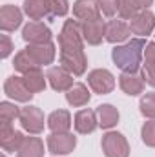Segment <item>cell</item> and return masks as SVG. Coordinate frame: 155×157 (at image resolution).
<instances>
[{
    "label": "cell",
    "mask_w": 155,
    "mask_h": 157,
    "mask_svg": "<svg viewBox=\"0 0 155 157\" xmlns=\"http://www.w3.org/2000/svg\"><path fill=\"white\" fill-rule=\"evenodd\" d=\"M47 78L51 80V86L55 88V90H68L70 86H71V77H70V73H66V70H62V68H53V70H49L47 71Z\"/></svg>",
    "instance_id": "15"
},
{
    "label": "cell",
    "mask_w": 155,
    "mask_h": 157,
    "mask_svg": "<svg viewBox=\"0 0 155 157\" xmlns=\"http://www.w3.org/2000/svg\"><path fill=\"white\" fill-rule=\"evenodd\" d=\"M20 20H22V15H20V11H18L17 7L6 6V7L2 9V29L11 31V29L18 28Z\"/></svg>",
    "instance_id": "18"
},
{
    "label": "cell",
    "mask_w": 155,
    "mask_h": 157,
    "mask_svg": "<svg viewBox=\"0 0 155 157\" xmlns=\"http://www.w3.org/2000/svg\"><path fill=\"white\" fill-rule=\"evenodd\" d=\"M73 13L77 18L82 20H93L99 18V7L95 0H78L77 4L73 6Z\"/></svg>",
    "instance_id": "12"
},
{
    "label": "cell",
    "mask_w": 155,
    "mask_h": 157,
    "mask_svg": "<svg viewBox=\"0 0 155 157\" xmlns=\"http://www.w3.org/2000/svg\"><path fill=\"white\" fill-rule=\"evenodd\" d=\"M152 4V0H120L119 2V11H120V15L124 17V18H130V17H133L141 7H146V6H150Z\"/></svg>",
    "instance_id": "20"
},
{
    "label": "cell",
    "mask_w": 155,
    "mask_h": 157,
    "mask_svg": "<svg viewBox=\"0 0 155 157\" xmlns=\"http://www.w3.org/2000/svg\"><path fill=\"white\" fill-rule=\"evenodd\" d=\"M130 28L126 22L122 20H112L108 26H106V39L110 42H122L130 37Z\"/></svg>",
    "instance_id": "13"
},
{
    "label": "cell",
    "mask_w": 155,
    "mask_h": 157,
    "mask_svg": "<svg viewBox=\"0 0 155 157\" xmlns=\"http://www.w3.org/2000/svg\"><path fill=\"white\" fill-rule=\"evenodd\" d=\"M42 143L37 137H28L18 148V157H42Z\"/></svg>",
    "instance_id": "16"
},
{
    "label": "cell",
    "mask_w": 155,
    "mask_h": 157,
    "mask_svg": "<svg viewBox=\"0 0 155 157\" xmlns=\"http://www.w3.org/2000/svg\"><path fill=\"white\" fill-rule=\"evenodd\" d=\"M26 51H28V55H29L39 66L40 64H47V62H51V60H53V55H55L53 46H51L49 42H46V44H35V46L28 48Z\"/></svg>",
    "instance_id": "10"
},
{
    "label": "cell",
    "mask_w": 155,
    "mask_h": 157,
    "mask_svg": "<svg viewBox=\"0 0 155 157\" xmlns=\"http://www.w3.org/2000/svg\"><path fill=\"white\" fill-rule=\"evenodd\" d=\"M75 128L80 133H89L97 128V119H95V112L91 110H82L78 112L75 117Z\"/></svg>",
    "instance_id": "14"
},
{
    "label": "cell",
    "mask_w": 155,
    "mask_h": 157,
    "mask_svg": "<svg viewBox=\"0 0 155 157\" xmlns=\"http://www.w3.org/2000/svg\"><path fill=\"white\" fill-rule=\"evenodd\" d=\"M144 77L152 86H155V66H146L144 68Z\"/></svg>",
    "instance_id": "32"
},
{
    "label": "cell",
    "mask_w": 155,
    "mask_h": 157,
    "mask_svg": "<svg viewBox=\"0 0 155 157\" xmlns=\"http://www.w3.org/2000/svg\"><path fill=\"white\" fill-rule=\"evenodd\" d=\"M20 113H18V110H17V106H13V104H9V102H4L2 104V121L4 122H9V121H13L15 117H18Z\"/></svg>",
    "instance_id": "28"
},
{
    "label": "cell",
    "mask_w": 155,
    "mask_h": 157,
    "mask_svg": "<svg viewBox=\"0 0 155 157\" xmlns=\"http://www.w3.org/2000/svg\"><path fill=\"white\" fill-rule=\"evenodd\" d=\"M100 4H102V11L106 15H113L119 9V2L117 0H100Z\"/></svg>",
    "instance_id": "30"
},
{
    "label": "cell",
    "mask_w": 155,
    "mask_h": 157,
    "mask_svg": "<svg viewBox=\"0 0 155 157\" xmlns=\"http://www.w3.org/2000/svg\"><path fill=\"white\" fill-rule=\"evenodd\" d=\"M120 88L128 95H137L142 91V77L137 73H124L120 77Z\"/></svg>",
    "instance_id": "19"
},
{
    "label": "cell",
    "mask_w": 155,
    "mask_h": 157,
    "mask_svg": "<svg viewBox=\"0 0 155 157\" xmlns=\"http://www.w3.org/2000/svg\"><path fill=\"white\" fill-rule=\"evenodd\" d=\"M102 148L108 157H128V143L120 133H106L102 137Z\"/></svg>",
    "instance_id": "3"
},
{
    "label": "cell",
    "mask_w": 155,
    "mask_h": 157,
    "mask_svg": "<svg viewBox=\"0 0 155 157\" xmlns=\"http://www.w3.org/2000/svg\"><path fill=\"white\" fill-rule=\"evenodd\" d=\"M6 93L9 97L17 99V101H28L33 95L29 91V88L26 86L24 78H20V77H9L7 78V82H6Z\"/></svg>",
    "instance_id": "7"
},
{
    "label": "cell",
    "mask_w": 155,
    "mask_h": 157,
    "mask_svg": "<svg viewBox=\"0 0 155 157\" xmlns=\"http://www.w3.org/2000/svg\"><path fill=\"white\" fill-rule=\"evenodd\" d=\"M82 33H84V39L88 40L89 44H99L102 40V33H104V22L100 18L84 20Z\"/></svg>",
    "instance_id": "8"
},
{
    "label": "cell",
    "mask_w": 155,
    "mask_h": 157,
    "mask_svg": "<svg viewBox=\"0 0 155 157\" xmlns=\"http://www.w3.org/2000/svg\"><path fill=\"white\" fill-rule=\"evenodd\" d=\"M24 82H26V86L29 88L31 93H33V91H40V90H44V86H46L44 77L40 75L39 71H29V73H26Z\"/></svg>",
    "instance_id": "24"
},
{
    "label": "cell",
    "mask_w": 155,
    "mask_h": 157,
    "mask_svg": "<svg viewBox=\"0 0 155 157\" xmlns=\"http://www.w3.org/2000/svg\"><path fill=\"white\" fill-rule=\"evenodd\" d=\"M68 101H70V104H73V106H82V104H86V102L89 101V93H88L86 86L75 84V86L70 90V93H68Z\"/></svg>",
    "instance_id": "22"
},
{
    "label": "cell",
    "mask_w": 155,
    "mask_h": 157,
    "mask_svg": "<svg viewBox=\"0 0 155 157\" xmlns=\"http://www.w3.org/2000/svg\"><path fill=\"white\" fill-rule=\"evenodd\" d=\"M49 11V0H26V13L31 18H42Z\"/></svg>",
    "instance_id": "21"
},
{
    "label": "cell",
    "mask_w": 155,
    "mask_h": 157,
    "mask_svg": "<svg viewBox=\"0 0 155 157\" xmlns=\"http://www.w3.org/2000/svg\"><path fill=\"white\" fill-rule=\"evenodd\" d=\"M2 44H4V46H2V57H7L9 51H11V42H9V39H7L6 35L2 37Z\"/></svg>",
    "instance_id": "33"
},
{
    "label": "cell",
    "mask_w": 155,
    "mask_h": 157,
    "mask_svg": "<svg viewBox=\"0 0 155 157\" xmlns=\"http://www.w3.org/2000/svg\"><path fill=\"white\" fill-rule=\"evenodd\" d=\"M146 66H155V44H150L146 49Z\"/></svg>",
    "instance_id": "31"
},
{
    "label": "cell",
    "mask_w": 155,
    "mask_h": 157,
    "mask_svg": "<svg viewBox=\"0 0 155 157\" xmlns=\"http://www.w3.org/2000/svg\"><path fill=\"white\" fill-rule=\"evenodd\" d=\"M152 28H153V15L150 11H142L131 18L130 29L137 35H148L152 31Z\"/></svg>",
    "instance_id": "11"
},
{
    "label": "cell",
    "mask_w": 155,
    "mask_h": 157,
    "mask_svg": "<svg viewBox=\"0 0 155 157\" xmlns=\"http://www.w3.org/2000/svg\"><path fill=\"white\" fill-rule=\"evenodd\" d=\"M142 139H144L146 144L155 146V121H150V122L144 124V128H142Z\"/></svg>",
    "instance_id": "27"
},
{
    "label": "cell",
    "mask_w": 155,
    "mask_h": 157,
    "mask_svg": "<svg viewBox=\"0 0 155 157\" xmlns=\"http://www.w3.org/2000/svg\"><path fill=\"white\" fill-rule=\"evenodd\" d=\"M47 146L51 154H70L75 148V137L70 133H55L47 139Z\"/></svg>",
    "instance_id": "5"
},
{
    "label": "cell",
    "mask_w": 155,
    "mask_h": 157,
    "mask_svg": "<svg viewBox=\"0 0 155 157\" xmlns=\"http://www.w3.org/2000/svg\"><path fill=\"white\" fill-rule=\"evenodd\" d=\"M141 112L146 117H155V93H148L141 101Z\"/></svg>",
    "instance_id": "26"
},
{
    "label": "cell",
    "mask_w": 155,
    "mask_h": 157,
    "mask_svg": "<svg viewBox=\"0 0 155 157\" xmlns=\"http://www.w3.org/2000/svg\"><path fill=\"white\" fill-rule=\"evenodd\" d=\"M60 46H62V64L64 68L71 70L75 75H80L86 68V60L82 55V42L78 26L73 20H68L62 33H60Z\"/></svg>",
    "instance_id": "1"
},
{
    "label": "cell",
    "mask_w": 155,
    "mask_h": 157,
    "mask_svg": "<svg viewBox=\"0 0 155 157\" xmlns=\"http://www.w3.org/2000/svg\"><path fill=\"white\" fill-rule=\"evenodd\" d=\"M97 113H99V117H100V126H102V128H110V126H113V124L117 122V119H119L117 110L113 108V106H110V104L99 106Z\"/></svg>",
    "instance_id": "23"
},
{
    "label": "cell",
    "mask_w": 155,
    "mask_h": 157,
    "mask_svg": "<svg viewBox=\"0 0 155 157\" xmlns=\"http://www.w3.org/2000/svg\"><path fill=\"white\" fill-rule=\"evenodd\" d=\"M20 121H22V126L33 133H39L44 128V115L39 108H24L20 112Z\"/></svg>",
    "instance_id": "6"
},
{
    "label": "cell",
    "mask_w": 155,
    "mask_h": 157,
    "mask_svg": "<svg viewBox=\"0 0 155 157\" xmlns=\"http://www.w3.org/2000/svg\"><path fill=\"white\" fill-rule=\"evenodd\" d=\"M70 113L64 112V110H59V112H53L49 115V128L55 132V133H66L70 130Z\"/></svg>",
    "instance_id": "17"
},
{
    "label": "cell",
    "mask_w": 155,
    "mask_h": 157,
    "mask_svg": "<svg viewBox=\"0 0 155 157\" xmlns=\"http://www.w3.org/2000/svg\"><path fill=\"white\" fill-rule=\"evenodd\" d=\"M49 37H51L49 29L44 24H39V22H31L24 29V39L33 42V44H44V42L49 40Z\"/></svg>",
    "instance_id": "9"
},
{
    "label": "cell",
    "mask_w": 155,
    "mask_h": 157,
    "mask_svg": "<svg viewBox=\"0 0 155 157\" xmlns=\"http://www.w3.org/2000/svg\"><path fill=\"white\" fill-rule=\"evenodd\" d=\"M49 9L53 15H66L68 13V0H49Z\"/></svg>",
    "instance_id": "29"
},
{
    "label": "cell",
    "mask_w": 155,
    "mask_h": 157,
    "mask_svg": "<svg viewBox=\"0 0 155 157\" xmlns=\"http://www.w3.org/2000/svg\"><path fill=\"white\" fill-rule=\"evenodd\" d=\"M142 48H144V40L135 39L128 42L126 46H120L113 49V60L119 68H122L128 73H135L141 62V55H142Z\"/></svg>",
    "instance_id": "2"
},
{
    "label": "cell",
    "mask_w": 155,
    "mask_h": 157,
    "mask_svg": "<svg viewBox=\"0 0 155 157\" xmlns=\"http://www.w3.org/2000/svg\"><path fill=\"white\" fill-rule=\"evenodd\" d=\"M88 80H89V86L97 93H108V91L113 90V84H115L113 75L110 71H106V70H95V71H91Z\"/></svg>",
    "instance_id": "4"
},
{
    "label": "cell",
    "mask_w": 155,
    "mask_h": 157,
    "mask_svg": "<svg viewBox=\"0 0 155 157\" xmlns=\"http://www.w3.org/2000/svg\"><path fill=\"white\" fill-rule=\"evenodd\" d=\"M22 143H24V137H22L20 132H13L11 135H7L6 139H2V146L6 150H9V152L11 150H18Z\"/></svg>",
    "instance_id": "25"
}]
</instances>
